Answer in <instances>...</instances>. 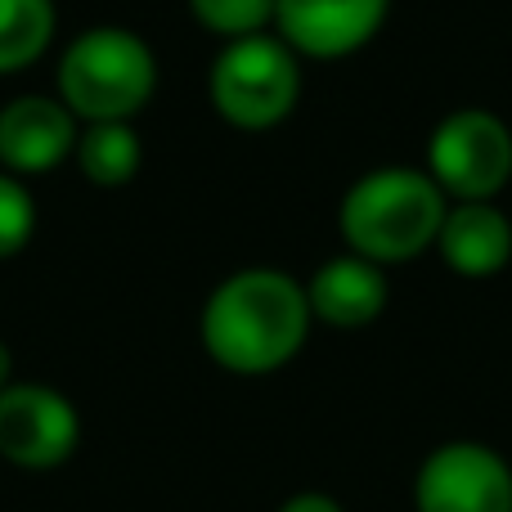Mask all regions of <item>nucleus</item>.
Segmentation results:
<instances>
[{
  "instance_id": "11",
  "label": "nucleus",
  "mask_w": 512,
  "mask_h": 512,
  "mask_svg": "<svg viewBox=\"0 0 512 512\" xmlns=\"http://www.w3.org/2000/svg\"><path fill=\"white\" fill-rule=\"evenodd\" d=\"M436 252L459 279H495L512 261V221L499 203H450Z\"/></svg>"
},
{
  "instance_id": "1",
  "label": "nucleus",
  "mask_w": 512,
  "mask_h": 512,
  "mask_svg": "<svg viewBox=\"0 0 512 512\" xmlns=\"http://www.w3.org/2000/svg\"><path fill=\"white\" fill-rule=\"evenodd\" d=\"M306 283L274 265H248L221 279L203 301L198 337L212 364L234 378H265L301 355L310 337Z\"/></svg>"
},
{
  "instance_id": "4",
  "label": "nucleus",
  "mask_w": 512,
  "mask_h": 512,
  "mask_svg": "<svg viewBox=\"0 0 512 512\" xmlns=\"http://www.w3.org/2000/svg\"><path fill=\"white\" fill-rule=\"evenodd\" d=\"M207 99L234 131H274L301 104V59L274 32L225 41L207 68Z\"/></svg>"
},
{
  "instance_id": "3",
  "label": "nucleus",
  "mask_w": 512,
  "mask_h": 512,
  "mask_svg": "<svg viewBox=\"0 0 512 512\" xmlns=\"http://www.w3.org/2000/svg\"><path fill=\"white\" fill-rule=\"evenodd\" d=\"M59 99L86 122H135L158 95V54L122 23L86 27L59 59Z\"/></svg>"
},
{
  "instance_id": "9",
  "label": "nucleus",
  "mask_w": 512,
  "mask_h": 512,
  "mask_svg": "<svg viewBox=\"0 0 512 512\" xmlns=\"http://www.w3.org/2000/svg\"><path fill=\"white\" fill-rule=\"evenodd\" d=\"M81 122L59 95H18L0 108V171L9 176H45L63 167L77 149Z\"/></svg>"
},
{
  "instance_id": "8",
  "label": "nucleus",
  "mask_w": 512,
  "mask_h": 512,
  "mask_svg": "<svg viewBox=\"0 0 512 512\" xmlns=\"http://www.w3.org/2000/svg\"><path fill=\"white\" fill-rule=\"evenodd\" d=\"M391 0H274V36L297 59H351L387 27Z\"/></svg>"
},
{
  "instance_id": "14",
  "label": "nucleus",
  "mask_w": 512,
  "mask_h": 512,
  "mask_svg": "<svg viewBox=\"0 0 512 512\" xmlns=\"http://www.w3.org/2000/svg\"><path fill=\"white\" fill-rule=\"evenodd\" d=\"M185 5L194 23L212 32L221 45L274 27V0H185Z\"/></svg>"
},
{
  "instance_id": "10",
  "label": "nucleus",
  "mask_w": 512,
  "mask_h": 512,
  "mask_svg": "<svg viewBox=\"0 0 512 512\" xmlns=\"http://www.w3.org/2000/svg\"><path fill=\"white\" fill-rule=\"evenodd\" d=\"M306 301H310L315 324L355 333V328H369L387 310L391 283L382 265L364 261L355 252H342V256H328L306 279Z\"/></svg>"
},
{
  "instance_id": "17",
  "label": "nucleus",
  "mask_w": 512,
  "mask_h": 512,
  "mask_svg": "<svg viewBox=\"0 0 512 512\" xmlns=\"http://www.w3.org/2000/svg\"><path fill=\"white\" fill-rule=\"evenodd\" d=\"M9 382H14V351L0 342V391H5Z\"/></svg>"
},
{
  "instance_id": "13",
  "label": "nucleus",
  "mask_w": 512,
  "mask_h": 512,
  "mask_svg": "<svg viewBox=\"0 0 512 512\" xmlns=\"http://www.w3.org/2000/svg\"><path fill=\"white\" fill-rule=\"evenodd\" d=\"M59 32L54 0H0V77L27 72Z\"/></svg>"
},
{
  "instance_id": "6",
  "label": "nucleus",
  "mask_w": 512,
  "mask_h": 512,
  "mask_svg": "<svg viewBox=\"0 0 512 512\" xmlns=\"http://www.w3.org/2000/svg\"><path fill=\"white\" fill-rule=\"evenodd\" d=\"M81 445V414L59 387L9 382L0 391V459L23 472H50Z\"/></svg>"
},
{
  "instance_id": "7",
  "label": "nucleus",
  "mask_w": 512,
  "mask_h": 512,
  "mask_svg": "<svg viewBox=\"0 0 512 512\" xmlns=\"http://www.w3.org/2000/svg\"><path fill=\"white\" fill-rule=\"evenodd\" d=\"M418 512H512V463L486 441H445L418 463Z\"/></svg>"
},
{
  "instance_id": "2",
  "label": "nucleus",
  "mask_w": 512,
  "mask_h": 512,
  "mask_svg": "<svg viewBox=\"0 0 512 512\" xmlns=\"http://www.w3.org/2000/svg\"><path fill=\"white\" fill-rule=\"evenodd\" d=\"M450 198L423 167H373L342 194L337 230L346 252L373 265H405L436 248Z\"/></svg>"
},
{
  "instance_id": "16",
  "label": "nucleus",
  "mask_w": 512,
  "mask_h": 512,
  "mask_svg": "<svg viewBox=\"0 0 512 512\" xmlns=\"http://www.w3.org/2000/svg\"><path fill=\"white\" fill-rule=\"evenodd\" d=\"M279 512H346V508L333 495H324V490H301V495L283 499Z\"/></svg>"
},
{
  "instance_id": "12",
  "label": "nucleus",
  "mask_w": 512,
  "mask_h": 512,
  "mask_svg": "<svg viewBox=\"0 0 512 512\" xmlns=\"http://www.w3.org/2000/svg\"><path fill=\"white\" fill-rule=\"evenodd\" d=\"M72 158H77V171L95 189H122L140 176L144 144L135 122H86Z\"/></svg>"
},
{
  "instance_id": "15",
  "label": "nucleus",
  "mask_w": 512,
  "mask_h": 512,
  "mask_svg": "<svg viewBox=\"0 0 512 512\" xmlns=\"http://www.w3.org/2000/svg\"><path fill=\"white\" fill-rule=\"evenodd\" d=\"M36 234V198L18 176L0 171V261L18 256Z\"/></svg>"
},
{
  "instance_id": "5",
  "label": "nucleus",
  "mask_w": 512,
  "mask_h": 512,
  "mask_svg": "<svg viewBox=\"0 0 512 512\" xmlns=\"http://www.w3.org/2000/svg\"><path fill=\"white\" fill-rule=\"evenodd\" d=\"M423 171L450 203H495L512 185V126L490 108H454L427 135Z\"/></svg>"
}]
</instances>
